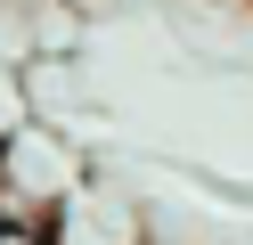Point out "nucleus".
Here are the masks:
<instances>
[{
    "label": "nucleus",
    "instance_id": "1",
    "mask_svg": "<svg viewBox=\"0 0 253 245\" xmlns=\"http://www.w3.org/2000/svg\"><path fill=\"white\" fill-rule=\"evenodd\" d=\"M74 188H82V163L41 114L0 139V221H57Z\"/></svg>",
    "mask_w": 253,
    "mask_h": 245
},
{
    "label": "nucleus",
    "instance_id": "2",
    "mask_svg": "<svg viewBox=\"0 0 253 245\" xmlns=\"http://www.w3.org/2000/svg\"><path fill=\"white\" fill-rule=\"evenodd\" d=\"M25 123H33V82H25V65L0 57V139H8V131H25Z\"/></svg>",
    "mask_w": 253,
    "mask_h": 245
},
{
    "label": "nucleus",
    "instance_id": "3",
    "mask_svg": "<svg viewBox=\"0 0 253 245\" xmlns=\"http://www.w3.org/2000/svg\"><path fill=\"white\" fill-rule=\"evenodd\" d=\"M0 245H57L49 221H0Z\"/></svg>",
    "mask_w": 253,
    "mask_h": 245
}]
</instances>
